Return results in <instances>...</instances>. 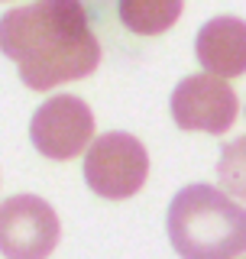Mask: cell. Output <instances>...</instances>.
<instances>
[{
  "mask_svg": "<svg viewBox=\"0 0 246 259\" xmlns=\"http://www.w3.org/2000/svg\"><path fill=\"white\" fill-rule=\"evenodd\" d=\"M0 52L16 62L23 84L52 91L88 78L101 62V42L81 0H36L0 16Z\"/></svg>",
  "mask_w": 246,
  "mask_h": 259,
  "instance_id": "6da1fadb",
  "label": "cell"
},
{
  "mask_svg": "<svg viewBox=\"0 0 246 259\" xmlns=\"http://www.w3.org/2000/svg\"><path fill=\"white\" fill-rule=\"evenodd\" d=\"M169 243L182 259H236L246 253V207L211 185H188L169 204Z\"/></svg>",
  "mask_w": 246,
  "mask_h": 259,
  "instance_id": "7a4b0ae2",
  "label": "cell"
},
{
  "mask_svg": "<svg viewBox=\"0 0 246 259\" xmlns=\"http://www.w3.org/2000/svg\"><path fill=\"white\" fill-rule=\"evenodd\" d=\"M149 152L130 133H104L85 152V182L97 198L123 201L146 185Z\"/></svg>",
  "mask_w": 246,
  "mask_h": 259,
  "instance_id": "3957f363",
  "label": "cell"
},
{
  "mask_svg": "<svg viewBox=\"0 0 246 259\" xmlns=\"http://www.w3.org/2000/svg\"><path fill=\"white\" fill-rule=\"evenodd\" d=\"M62 224L52 204L36 194H13L0 204V253L7 259H49Z\"/></svg>",
  "mask_w": 246,
  "mask_h": 259,
  "instance_id": "277c9868",
  "label": "cell"
},
{
  "mask_svg": "<svg viewBox=\"0 0 246 259\" xmlns=\"http://www.w3.org/2000/svg\"><path fill=\"white\" fill-rule=\"evenodd\" d=\"M94 113L75 94H55L29 120V140L39 149V156L68 162L81 156L94 140Z\"/></svg>",
  "mask_w": 246,
  "mask_h": 259,
  "instance_id": "5b68a950",
  "label": "cell"
},
{
  "mask_svg": "<svg viewBox=\"0 0 246 259\" xmlns=\"http://www.w3.org/2000/svg\"><path fill=\"white\" fill-rule=\"evenodd\" d=\"M240 101L227 78L217 75H191L182 78L172 91V120L178 130L191 133H227L236 120Z\"/></svg>",
  "mask_w": 246,
  "mask_h": 259,
  "instance_id": "8992f818",
  "label": "cell"
},
{
  "mask_svg": "<svg viewBox=\"0 0 246 259\" xmlns=\"http://www.w3.org/2000/svg\"><path fill=\"white\" fill-rule=\"evenodd\" d=\"M194 55L208 75H246V23L240 16H214L194 36Z\"/></svg>",
  "mask_w": 246,
  "mask_h": 259,
  "instance_id": "52a82bcc",
  "label": "cell"
},
{
  "mask_svg": "<svg viewBox=\"0 0 246 259\" xmlns=\"http://www.w3.org/2000/svg\"><path fill=\"white\" fill-rule=\"evenodd\" d=\"M120 23L136 36H159L182 16V0H117Z\"/></svg>",
  "mask_w": 246,
  "mask_h": 259,
  "instance_id": "ba28073f",
  "label": "cell"
},
{
  "mask_svg": "<svg viewBox=\"0 0 246 259\" xmlns=\"http://www.w3.org/2000/svg\"><path fill=\"white\" fill-rule=\"evenodd\" d=\"M217 178H220V188L224 191L236 194V198H246V136L230 140L220 149Z\"/></svg>",
  "mask_w": 246,
  "mask_h": 259,
  "instance_id": "9c48e42d",
  "label": "cell"
}]
</instances>
